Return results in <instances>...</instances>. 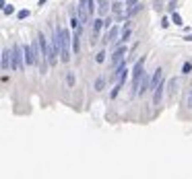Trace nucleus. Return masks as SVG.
Returning <instances> with one entry per match:
<instances>
[{"mask_svg":"<svg viewBox=\"0 0 192 179\" xmlns=\"http://www.w3.org/2000/svg\"><path fill=\"white\" fill-rule=\"evenodd\" d=\"M188 107H192V91L188 93Z\"/></svg>","mask_w":192,"mask_h":179,"instance_id":"28","label":"nucleus"},{"mask_svg":"<svg viewBox=\"0 0 192 179\" xmlns=\"http://www.w3.org/2000/svg\"><path fill=\"white\" fill-rule=\"evenodd\" d=\"M124 8H126V2H122V0H116V2H112V14H114V17H118V19L126 17Z\"/></svg>","mask_w":192,"mask_h":179,"instance_id":"6","label":"nucleus"},{"mask_svg":"<svg viewBox=\"0 0 192 179\" xmlns=\"http://www.w3.org/2000/svg\"><path fill=\"white\" fill-rule=\"evenodd\" d=\"M172 23H176V25H182V17H180L176 10L172 12Z\"/></svg>","mask_w":192,"mask_h":179,"instance_id":"22","label":"nucleus"},{"mask_svg":"<svg viewBox=\"0 0 192 179\" xmlns=\"http://www.w3.org/2000/svg\"><path fill=\"white\" fill-rule=\"evenodd\" d=\"M2 12H4V14H12V12H15V6H12V4H4V6H2Z\"/></svg>","mask_w":192,"mask_h":179,"instance_id":"21","label":"nucleus"},{"mask_svg":"<svg viewBox=\"0 0 192 179\" xmlns=\"http://www.w3.org/2000/svg\"><path fill=\"white\" fill-rule=\"evenodd\" d=\"M23 62H25V49L19 43L12 45V56H10V70H21L23 68Z\"/></svg>","mask_w":192,"mask_h":179,"instance_id":"1","label":"nucleus"},{"mask_svg":"<svg viewBox=\"0 0 192 179\" xmlns=\"http://www.w3.org/2000/svg\"><path fill=\"white\" fill-rule=\"evenodd\" d=\"M184 39H186V41H192V35H186Z\"/></svg>","mask_w":192,"mask_h":179,"instance_id":"29","label":"nucleus"},{"mask_svg":"<svg viewBox=\"0 0 192 179\" xmlns=\"http://www.w3.org/2000/svg\"><path fill=\"white\" fill-rule=\"evenodd\" d=\"M141 8H143V4H139V2H137L134 6H130V8H126V17H134V14H137V12H139Z\"/></svg>","mask_w":192,"mask_h":179,"instance_id":"16","label":"nucleus"},{"mask_svg":"<svg viewBox=\"0 0 192 179\" xmlns=\"http://www.w3.org/2000/svg\"><path fill=\"white\" fill-rule=\"evenodd\" d=\"M176 87H178V80H176V78H172V80H169V93H174Z\"/></svg>","mask_w":192,"mask_h":179,"instance_id":"24","label":"nucleus"},{"mask_svg":"<svg viewBox=\"0 0 192 179\" xmlns=\"http://www.w3.org/2000/svg\"><path fill=\"white\" fill-rule=\"evenodd\" d=\"M95 62H97V64H103V62H105V51H103V49L95 54Z\"/></svg>","mask_w":192,"mask_h":179,"instance_id":"19","label":"nucleus"},{"mask_svg":"<svg viewBox=\"0 0 192 179\" xmlns=\"http://www.w3.org/2000/svg\"><path fill=\"white\" fill-rule=\"evenodd\" d=\"M17 17H19V19H27V17H29V10H19Z\"/></svg>","mask_w":192,"mask_h":179,"instance_id":"25","label":"nucleus"},{"mask_svg":"<svg viewBox=\"0 0 192 179\" xmlns=\"http://www.w3.org/2000/svg\"><path fill=\"white\" fill-rule=\"evenodd\" d=\"M72 51H74V54L81 51V35H79V33L72 35Z\"/></svg>","mask_w":192,"mask_h":179,"instance_id":"14","label":"nucleus"},{"mask_svg":"<svg viewBox=\"0 0 192 179\" xmlns=\"http://www.w3.org/2000/svg\"><path fill=\"white\" fill-rule=\"evenodd\" d=\"M103 89H105V78L99 76V78L95 80V91H103Z\"/></svg>","mask_w":192,"mask_h":179,"instance_id":"18","label":"nucleus"},{"mask_svg":"<svg viewBox=\"0 0 192 179\" xmlns=\"http://www.w3.org/2000/svg\"><path fill=\"white\" fill-rule=\"evenodd\" d=\"M128 72V68H126V62H122L120 66H116V70H114V74H112V78L114 80H118V85H124L126 83V74Z\"/></svg>","mask_w":192,"mask_h":179,"instance_id":"5","label":"nucleus"},{"mask_svg":"<svg viewBox=\"0 0 192 179\" xmlns=\"http://www.w3.org/2000/svg\"><path fill=\"white\" fill-rule=\"evenodd\" d=\"M161 83H163V70H161V68H157V70H155V74H153V78H151V91H155Z\"/></svg>","mask_w":192,"mask_h":179,"instance_id":"10","label":"nucleus"},{"mask_svg":"<svg viewBox=\"0 0 192 179\" xmlns=\"http://www.w3.org/2000/svg\"><path fill=\"white\" fill-rule=\"evenodd\" d=\"M143 76H145V58H141V60L137 62L134 70H132V85H134L132 95H139V87H141V80H143Z\"/></svg>","mask_w":192,"mask_h":179,"instance_id":"3","label":"nucleus"},{"mask_svg":"<svg viewBox=\"0 0 192 179\" xmlns=\"http://www.w3.org/2000/svg\"><path fill=\"white\" fill-rule=\"evenodd\" d=\"M182 72H184V74H190V72H192V64H190V62H184V66H182Z\"/></svg>","mask_w":192,"mask_h":179,"instance_id":"23","label":"nucleus"},{"mask_svg":"<svg viewBox=\"0 0 192 179\" xmlns=\"http://www.w3.org/2000/svg\"><path fill=\"white\" fill-rule=\"evenodd\" d=\"M161 27H163V29H167V27H169V21H167V19H163V23H161Z\"/></svg>","mask_w":192,"mask_h":179,"instance_id":"27","label":"nucleus"},{"mask_svg":"<svg viewBox=\"0 0 192 179\" xmlns=\"http://www.w3.org/2000/svg\"><path fill=\"white\" fill-rule=\"evenodd\" d=\"M23 49H25V64H27V66L37 64V60H35V51H33V45H25Z\"/></svg>","mask_w":192,"mask_h":179,"instance_id":"8","label":"nucleus"},{"mask_svg":"<svg viewBox=\"0 0 192 179\" xmlns=\"http://www.w3.org/2000/svg\"><path fill=\"white\" fill-rule=\"evenodd\" d=\"M44 2H48V0H39V6H44Z\"/></svg>","mask_w":192,"mask_h":179,"instance_id":"30","label":"nucleus"},{"mask_svg":"<svg viewBox=\"0 0 192 179\" xmlns=\"http://www.w3.org/2000/svg\"><path fill=\"white\" fill-rule=\"evenodd\" d=\"M58 29H60V37H62V54H60V60L66 64V62H70V49H68V43L72 41V37H70L68 29H64V27H58Z\"/></svg>","mask_w":192,"mask_h":179,"instance_id":"2","label":"nucleus"},{"mask_svg":"<svg viewBox=\"0 0 192 179\" xmlns=\"http://www.w3.org/2000/svg\"><path fill=\"white\" fill-rule=\"evenodd\" d=\"M101 27H103V21H101V19H95V21H93V37H97V33H99Z\"/></svg>","mask_w":192,"mask_h":179,"instance_id":"17","label":"nucleus"},{"mask_svg":"<svg viewBox=\"0 0 192 179\" xmlns=\"http://www.w3.org/2000/svg\"><path fill=\"white\" fill-rule=\"evenodd\" d=\"M128 39H130V23L126 21V25H124V29H122V33H120V39H118V43H116V45L126 43Z\"/></svg>","mask_w":192,"mask_h":179,"instance_id":"11","label":"nucleus"},{"mask_svg":"<svg viewBox=\"0 0 192 179\" xmlns=\"http://www.w3.org/2000/svg\"><path fill=\"white\" fill-rule=\"evenodd\" d=\"M153 93H155V97H153V101H155V105H159V103H161V97H163V83H161V85H159L157 89L153 91Z\"/></svg>","mask_w":192,"mask_h":179,"instance_id":"15","label":"nucleus"},{"mask_svg":"<svg viewBox=\"0 0 192 179\" xmlns=\"http://www.w3.org/2000/svg\"><path fill=\"white\" fill-rule=\"evenodd\" d=\"M118 39H120V35H118V27L114 25V27H112V29L105 33V37H103V43H114V45H116V43H118Z\"/></svg>","mask_w":192,"mask_h":179,"instance_id":"7","label":"nucleus"},{"mask_svg":"<svg viewBox=\"0 0 192 179\" xmlns=\"http://www.w3.org/2000/svg\"><path fill=\"white\" fill-rule=\"evenodd\" d=\"M66 85H68L70 89L74 87V72H68V74H66Z\"/></svg>","mask_w":192,"mask_h":179,"instance_id":"20","label":"nucleus"},{"mask_svg":"<svg viewBox=\"0 0 192 179\" xmlns=\"http://www.w3.org/2000/svg\"><path fill=\"white\" fill-rule=\"evenodd\" d=\"M12 51H8V49H2V56H0V60H2V70H8L10 68V56Z\"/></svg>","mask_w":192,"mask_h":179,"instance_id":"13","label":"nucleus"},{"mask_svg":"<svg viewBox=\"0 0 192 179\" xmlns=\"http://www.w3.org/2000/svg\"><path fill=\"white\" fill-rule=\"evenodd\" d=\"M139 0H126V8H130V6H134Z\"/></svg>","mask_w":192,"mask_h":179,"instance_id":"26","label":"nucleus"},{"mask_svg":"<svg viewBox=\"0 0 192 179\" xmlns=\"http://www.w3.org/2000/svg\"><path fill=\"white\" fill-rule=\"evenodd\" d=\"M97 12L103 17V14H110L112 12V4L110 0H97Z\"/></svg>","mask_w":192,"mask_h":179,"instance_id":"9","label":"nucleus"},{"mask_svg":"<svg viewBox=\"0 0 192 179\" xmlns=\"http://www.w3.org/2000/svg\"><path fill=\"white\" fill-rule=\"evenodd\" d=\"M83 25H85V23L81 21V17H72V19H70V27H72V31L79 33V35L83 33Z\"/></svg>","mask_w":192,"mask_h":179,"instance_id":"12","label":"nucleus"},{"mask_svg":"<svg viewBox=\"0 0 192 179\" xmlns=\"http://www.w3.org/2000/svg\"><path fill=\"white\" fill-rule=\"evenodd\" d=\"M126 54H128V47L122 43V45H118L116 47V51L112 54V58H110V64L116 68V66H120L122 62H124V58H126Z\"/></svg>","mask_w":192,"mask_h":179,"instance_id":"4","label":"nucleus"}]
</instances>
